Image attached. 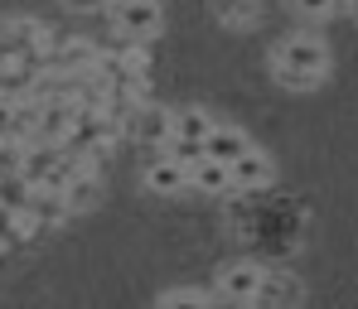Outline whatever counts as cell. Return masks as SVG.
Returning <instances> with one entry per match:
<instances>
[{
    "label": "cell",
    "instance_id": "6da1fadb",
    "mask_svg": "<svg viewBox=\"0 0 358 309\" xmlns=\"http://www.w3.org/2000/svg\"><path fill=\"white\" fill-rule=\"evenodd\" d=\"M271 73L281 87L291 92H305V87H320V77L329 73V44L310 29H296L286 34L276 49H271Z\"/></svg>",
    "mask_w": 358,
    "mask_h": 309
},
{
    "label": "cell",
    "instance_id": "7a4b0ae2",
    "mask_svg": "<svg viewBox=\"0 0 358 309\" xmlns=\"http://www.w3.org/2000/svg\"><path fill=\"white\" fill-rule=\"evenodd\" d=\"M102 15H107V29L121 44H150V34L165 24L160 5H117V10H102Z\"/></svg>",
    "mask_w": 358,
    "mask_h": 309
},
{
    "label": "cell",
    "instance_id": "3957f363",
    "mask_svg": "<svg viewBox=\"0 0 358 309\" xmlns=\"http://www.w3.org/2000/svg\"><path fill=\"white\" fill-rule=\"evenodd\" d=\"M257 309H300L305 305V285L296 271L286 266H262V285H257Z\"/></svg>",
    "mask_w": 358,
    "mask_h": 309
},
{
    "label": "cell",
    "instance_id": "277c9868",
    "mask_svg": "<svg viewBox=\"0 0 358 309\" xmlns=\"http://www.w3.org/2000/svg\"><path fill=\"white\" fill-rule=\"evenodd\" d=\"M257 285H262V261H228L218 271V295L228 305H252Z\"/></svg>",
    "mask_w": 358,
    "mask_h": 309
},
{
    "label": "cell",
    "instance_id": "5b68a950",
    "mask_svg": "<svg viewBox=\"0 0 358 309\" xmlns=\"http://www.w3.org/2000/svg\"><path fill=\"white\" fill-rule=\"evenodd\" d=\"M271 179H276V165H271V155H266V150H257V145H252L238 165L228 169V184L238 188V193H262Z\"/></svg>",
    "mask_w": 358,
    "mask_h": 309
},
{
    "label": "cell",
    "instance_id": "8992f818",
    "mask_svg": "<svg viewBox=\"0 0 358 309\" xmlns=\"http://www.w3.org/2000/svg\"><path fill=\"white\" fill-rule=\"evenodd\" d=\"M247 150H252V140H247V130H238V126H213V135L203 140V160L218 165V169H233Z\"/></svg>",
    "mask_w": 358,
    "mask_h": 309
},
{
    "label": "cell",
    "instance_id": "52a82bcc",
    "mask_svg": "<svg viewBox=\"0 0 358 309\" xmlns=\"http://www.w3.org/2000/svg\"><path fill=\"white\" fill-rule=\"evenodd\" d=\"M145 188L150 193H189V169H179L175 160H165V155H155L145 165Z\"/></svg>",
    "mask_w": 358,
    "mask_h": 309
},
{
    "label": "cell",
    "instance_id": "ba28073f",
    "mask_svg": "<svg viewBox=\"0 0 358 309\" xmlns=\"http://www.w3.org/2000/svg\"><path fill=\"white\" fill-rule=\"evenodd\" d=\"M34 82H39L34 68H0V102H5V107L34 102Z\"/></svg>",
    "mask_w": 358,
    "mask_h": 309
},
{
    "label": "cell",
    "instance_id": "9c48e42d",
    "mask_svg": "<svg viewBox=\"0 0 358 309\" xmlns=\"http://www.w3.org/2000/svg\"><path fill=\"white\" fill-rule=\"evenodd\" d=\"M213 116L208 112H199V107H189V112H179L175 116V130H170V140H184V145H203L208 135H213Z\"/></svg>",
    "mask_w": 358,
    "mask_h": 309
},
{
    "label": "cell",
    "instance_id": "30bf717a",
    "mask_svg": "<svg viewBox=\"0 0 358 309\" xmlns=\"http://www.w3.org/2000/svg\"><path fill=\"white\" fill-rule=\"evenodd\" d=\"M97 193H102V179H73V184L63 188V208H68V218L97 208Z\"/></svg>",
    "mask_w": 358,
    "mask_h": 309
},
{
    "label": "cell",
    "instance_id": "8fae6325",
    "mask_svg": "<svg viewBox=\"0 0 358 309\" xmlns=\"http://www.w3.org/2000/svg\"><path fill=\"white\" fill-rule=\"evenodd\" d=\"M189 188H203V193H233L228 169H218V165H208V160H199V165L189 169Z\"/></svg>",
    "mask_w": 358,
    "mask_h": 309
},
{
    "label": "cell",
    "instance_id": "7c38bea8",
    "mask_svg": "<svg viewBox=\"0 0 358 309\" xmlns=\"http://www.w3.org/2000/svg\"><path fill=\"white\" fill-rule=\"evenodd\" d=\"M155 309H213V300L203 290H165Z\"/></svg>",
    "mask_w": 358,
    "mask_h": 309
},
{
    "label": "cell",
    "instance_id": "4fadbf2b",
    "mask_svg": "<svg viewBox=\"0 0 358 309\" xmlns=\"http://www.w3.org/2000/svg\"><path fill=\"white\" fill-rule=\"evenodd\" d=\"M218 20H223L228 29H252V24L262 20V5H223Z\"/></svg>",
    "mask_w": 358,
    "mask_h": 309
},
{
    "label": "cell",
    "instance_id": "5bb4252c",
    "mask_svg": "<svg viewBox=\"0 0 358 309\" xmlns=\"http://www.w3.org/2000/svg\"><path fill=\"white\" fill-rule=\"evenodd\" d=\"M349 15H354V24H358V5H354V10H349Z\"/></svg>",
    "mask_w": 358,
    "mask_h": 309
}]
</instances>
